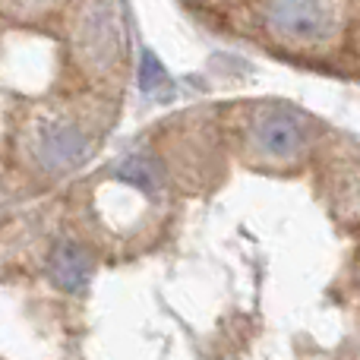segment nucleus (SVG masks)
<instances>
[{
	"instance_id": "obj_1",
	"label": "nucleus",
	"mask_w": 360,
	"mask_h": 360,
	"mask_svg": "<svg viewBox=\"0 0 360 360\" xmlns=\"http://www.w3.org/2000/svg\"><path fill=\"white\" fill-rule=\"evenodd\" d=\"M262 13L269 19V29L291 44H326L342 25V10L323 0H275L262 6Z\"/></svg>"
},
{
	"instance_id": "obj_2",
	"label": "nucleus",
	"mask_w": 360,
	"mask_h": 360,
	"mask_svg": "<svg viewBox=\"0 0 360 360\" xmlns=\"http://www.w3.org/2000/svg\"><path fill=\"white\" fill-rule=\"evenodd\" d=\"M253 146L266 158L288 162V158L300 155V149L307 146L304 124H300L297 114H291L288 108H269L253 124Z\"/></svg>"
},
{
	"instance_id": "obj_3",
	"label": "nucleus",
	"mask_w": 360,
	"mask_h": 360,
	"mask_svg": "<svg viewBox=\"0 0 360 360\" xmlns=\"http://www.w3.org/2000/svg\"><path fill=\"white\" fill-rule=\"evenodd\" d=\"M86 155H89V139L70 124L44 127L41 136H38V162L48 171L73 168Z\"/></svg>"
},
{
	"instance_id": "obj_4",
	"label": "nucleus",
	"mask_w": 360,
	"mask_h": 360,
	"mask_svg": "<svg viewBox=\"0 0 360 360\" xmlns=\"http://www.w3.org/2000/svg\"><path fill=\"white\" fill-rule=\"evenodd\" d=\"M92 275V256L79 243H63L51 256V278L63 291H82Z\"/></svg>"
},
{
	"instance_id": "obj_5",
	"label": "nucleus",
	"mask_w": 360,
	"mask_h": 360,
	"mask_svg": "<svg viewBox=\"0 0 360 360\" xmlns=\"http://www.w3.org/2000/svg\"><path fill=\"white\" fill-rule=\"evenodd\" d=\"M120 180H127V184L152 193V190H158V184H162V168H158L155 158L136 155V158H130V162L120 168Z\"/></svg>"
},
{
	"instance_id": "obj_6",
	"label": "nucleus",
	"mask_w": 360,
	"mask_h": 360,
	"mask_svg": "<svg viewBox=\"0 0 360 360\" xmlns=\"http://www.w3.org/2000/svg\"><path fill=\"white\" fill-rule=\"evenodd\" d=\"M168 82V70L158 60L152 51H143V60H139V89L143 92H158V89Z\"/></svg>"
}]
</instances>
